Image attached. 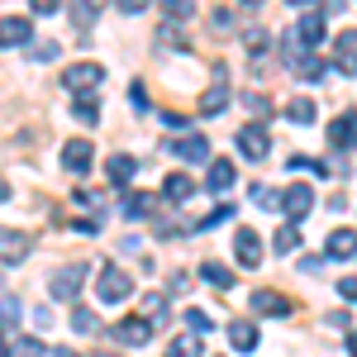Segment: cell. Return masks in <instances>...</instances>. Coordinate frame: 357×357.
Here are the masks:
<instances>
[{"label": "cell", "mask_w": 357, "mask_h": 357, "mask_svg": "<svg viewBox=\"0 0 357 357\" xmlns=\"http://www.w3.org/2000/svg\"><path fill=\"white\" fill-rule=\"evenodd\" d=\"M324 252H329V257H353L357 252V234L353 229H333L329 243H324Z\"/></svg>", "instance_id": "44dd1931"}, {"label": "cell", "mask_w": 357, "mask_h": 357, "mask_svg": "<svg viewBox=\"0 0 357 357\" xmlns=\"http://www.w3.org/2000/svg\"><path fill=\"white\" fill-rule=\"evenodd\" d=\"M167 153L172 158H181V162H191V167H210V138L205 134H181V138H167Z\"/></svg>", "instance_id": "3957f363"}, {"label": "cell", "mask_w": 357, "mask_h": 357, "mask_svg": "<svg viewBox=\"0 0 357 357\" xmlns=\"http://www.w3.org/2000/svg\"><path fill=\"white\" fill-rule=\"evenodd\" d=\"M324 10H329V15H338V10H343V0H324Z\"/></svg>", "instance_id": "bcb514c9"}, {"label": "cell", "mask_w": 357, "mask_h": 357, "mask_svg": "<svg viewBox=\"0 0 357 357\" xmlns=\"http://www.w3.org/2000/svg\"><path fill=\"white\" fill-rule=\"evenodd\" d=\"M229 348H238V353H252V348H257V324H248V319H234V324H229Z\"/></svg>", "instance_id": "d6986e66"}, {"label": "cell", "mask_w": 357, "mask_h": 357, "mask_svg": "<svg viewBox=\"0 0 357 357\" xmlns=\"http://www.w3.org/2000/svg\"><path fill=\"white\" fill-rule=\"evenodd\" d=\"M267 148H272L267 124H243V129H238V153H243L248 162H262V158H267Z\"/></svg>", "instance_id": "ba28073f"}, {"label": "cell", "mask_w": 357, "mask_h": 357, "mask_svg": "<svg viewBox=\"0 0 357 357\" xmlns=\"http://www.w3.org/2000/svg\"><path fill=\"white\" fill-rule=\"evenodd\" d=\"M114 5H119L124 15H143V10H148V0H114Z\"/></svg>", "instance_id": "b9f144b4"}, {"label": "cell", "mask_w": 357, "mask_h": 357, "mask_svg": "<svg viewBox=\"0 0 357 357\" xmlns=\"http://www.w3.org/2000/svg\"><path fill=\"white\" fill-rule=\"evenodd\" d=\"M252 310L281 319V314H291V301H286V296H276V291H252Z\"/></svg>", "instance_id": "ac0fdd59"}, {"label": "cell", "mask_w": 357, "mask_h": 357, "mask_svg": "<svg viewBox=\"0 0 357 357\" xmlns=\"http://www.w3.org/2000/svg\"><path fill=\"white\" fill-rule=\"evenodd\" d=\"M158 38H162L167 48H191V38L181 33V24H172V20H167V24H162V33H158Z\"/></svg>", "instance_id": "836d02e7"}, {"label": "cell", "mask_w": 357, "mask_h": 357, "mask_svg": "<svg viewBox=\"0 0 357 357\" xmlns=\"http://www.w3.org/2000/svg\"><path fill=\"white\" fill-rule=\"evenodd\" d=\"M291 5H310V0H291Z\"/></svg>", "instance_id": "816d5d0a"}, {"label": "cell", "mask_w": 357, "mask_h": 357, "mask_svg": "<svg viewBox=\"0 0 357 357\" xmlns=\"http://www.w3.org/2000/svg\"><path fill=\"white\" fill-rule=\"evenodd\" d=\"M100 357H114V353H100Z\"/></svg>", "instance_id": "db71d44e"}, {"label": "cell", "mask_w": 357, "mask_h": 357, "mask_svg": "<svg viewBox=\"0 0 357 357\" xmlns=\"http://www.w3.org/2000/svg\"><path fill=\"white\" fill-rule=\"evenodd\" d=\"M15 319H20V301H15V296H0V324L10 329Z\"/></svg>", "instance_id": "e575fe53"}, {"label": "cell", "mask_w": 357, "mask_h": 357, "mask_svg": "<svg viewBox=\"0 0 357 357\" xmlns=\"http://www.w3.org/2000/svg\"><path fill=\"white\" fill-rule=\"evenodd\" d=\"M243 43H248V48H252V53H257V57H262V48H272V33H267V29H262V24H252V29H248V33H243Z\"/></svg>", "instance_id": "d6a6232c"}, {"label": "cell", "mask_w": 357, "mask_h": 357, "mask_svg": "<svg viewBox=\"0 0 357 357\" xmlns=\"http://www.w3.org/2000/svg\"><path fill=\"white\" fill-rule=\"evenodd\" d=\"M234 181H238V167L229 162V158H210V176H205V186H210L215 195H224Z\"/></svg>", "instance_id": "5bb4252c"}, {"label": "cell", "mask_w": 357, "mask_h": 357, "mask_svg": "<svg viewBox=\"0 0 357 357\" xmlns=\"http://www.w3.org/2000/svg\"><path fill=\"white\" fill-rule=\"evenodd\" d=\"M200 276H205L210 286H220V291H229V286H234V272H229V267H220V262H205V267H200Z\"/></svg>", "instance_id": "f1b7e54d"}, {"label": "cell", "mask_w": 357, "mask_h": 357, "mask_svg": "<svg viewBox=\"0 0 357 357\" xmlns=\"http://www.w3.org/2000/svg\"><path fill=\"white\" fill-rule=\"evenodd\" d=\"M162 195L172 200V205H186V200L195 195V181L186 176V172H172V176L162 181Z\"/></svg>", "instance_id": "e0dca14e"}, {"label": "cell", "mask_w": 357, "mask_h": 357, "mask_svg": "<svg viewBox=\"0 0 357 357\" xmlns=\"http://www.w3.org/2000/svg\"><path fill=\"white\" fill-rule=\"evenodd\" d=\"M243 5H257V0H243Z\"/></svg>", "instance_id": "f5cc1de1"}, {"label": "cell", "mask_w": 357, "mask_h": 357, "mask_svg": "<svg viewBox=\"0 0 357 357\" xmlns=\"http://www.w3.org/2000/svg\"><path fill=\"white\" fill-rule=\"evenodd\" d=\"M143 314H148V324H167V314H172L167 310V296H158V291L143 296Z\"/></svg>", "instance_id": "484cf974"}, {"label": "cell", "mask_w": 357, "mask_h": 357, "mask_svg": "<svg viewBox=\"0 0 357 357\" xmlns=\"http://www.w3.org/2000/svg\"><path fill=\"white\" fill-rule=\"evenodd\" d=\"M210 20H215V29H234V15H229V10H215Z\"/></svg>", "instance_id": "f6af8a7d"}, {"label": "cell", "mask_w": 357, "mask_h": 357, "mask_svg": "<svg viewBox=\"0 0 357 357\" xmlns=\"http://www.w3.org/2000/svg\"><path fill=\"white\" fill-rule=\"evenodd\" d=\"M86 276H91L86 262H67V267H57L53 281H48L53 301H77V296H82V286H86Z\"/></svg>", "instance_id": "7a4b0ae2"}, {"label": "cell", "mask_w": 357, "mask_h": 357, "mask_svg": "<svg viewBox=\"0 0 357 357\" xmlns=\"http://www.w3.org/2000/svg\"><path fill=\"white\" fill-rule=\"evenodd\" d=\"M110 338L119 343V348H143V343L153 338V324L138 319V314H129V319H119V324L110 329Z\"/></svg>", "instance_id": "52a82bcc"}, {"label": "cell", "mask_w": 357, "mask_h": 357, "mask_svg": "<svg viewBox=\"0 0 357 357\" xmlns=\"http://www.w3.org/2000/svg\"><path fill=\"white\" fill-rule=\"evenodd\" d=\"M96 296H100V305H124L134 296V276L124 272V267H114V262H105L96 272Z\"/></svg>", "instance_id": "6da1fadb"}, {"label": "cell", "mask_w": 357, "mask_h": 357, "mask_svg": "<svg viewBox=\"0 0 357 357\" xmlns=\"http://www.w3.org/2000/svg\"><path fill=\"white\" fill-rule=\"evenodd\" d=\"M167 357H200V333H176Z\"/></svg>", "instance_id": "d4e9b609"}, {"label": "cell", "mask_w": 357, "mask_h": 357, "mask_svg": "<svg viewBox=\"0 0 357 357\" xmlns=\"http://www.w3.org/2000/svg\"><path fill=\"white\" fill-rule=\"evenodd\" d=\"M29 252H33V238H29L24 229H5V224H0V262L20 267Z\"/></svg>", "instance_id": "5b68a950"}, {"label": "cell", "mask_w": 357, "mask_h": 357, "mask_svg": "<svg viewBox=\"0 0 357 357\" xmlns=\"http://www.w3.org/2000/svg\"><path fill=\"white\" fill-rule=\"evenodd\" d=\"M62 82H67V91H77V96H91L96 86L105 82V67L100 62H77V67H67Z\"/></svg>", "instance_id": "8992f818"}, {"label": "cell", "mask_w": 357, "mask_h": 357, "mask_svg": "<svg viewBox=\"0 0 357 357\" xmlns=\"http://www.w3.org/2000/svg\"><path fill=\"white\" fill-rule=\"evenodd\" d=\"M243 105H248V110H252V114H267V100H262L257 91H248V96H243Z\"/></svg>", "instance_id": "60d3db41"}, {"label": "cell", "mask_w": 357, "mask_h": 357, "mask_svg": "<svg viewBox=\"0 0 357 357\" xmlns=\"http://www.w3.org/2000/svg\"><path fill=\"white\" fill-rule=\"evenodd\" d=\"M319 38H324V20H319L314 10H305L301 24L291 29V53H301V48H314Z\"/></svg>", "instance_id": "30bf717a"}, {"label": "cell", "mask_w": 357, "mask_h": 357, "mask_svg": "<svg viewBox=\"0 0 357 357\" xmlns=\"http://www.w3.org/2000/svg\"><path fill=\"white\" fill-rule=\"evenodd\" d=\"M333 67L343 77H357V29H343L338 43H333Z\"/></svg>", "instance_id": "7c38bea8"}, {"label": "cell", "mask_w": 357, "mask_h": 357, "mask_svg": "<svg viewBox=\"0 0 357 357\" xmlns=\"http://www.w3.org/2000/svg\"><path fill=\"white\" fill-rule=\"evenodd\" d=\"M134 172H138V162L129 158V153H114L110 162H105V176H110L114 186H129V176H134Z\"/></svg>", "instance_id": "ffe728a7"}, {"label": "cell", "mask_w": 357, "mask_h": 357, "mask_svg": "<svg viewBox=\"0 0 357 357\" xmlns=\"http://www.w3.org/2000/svg\"><path fill=\"white\" fill-rule=\"evenodd\" d=\"M5 195H10V186H5V181H0V200H5Z\"/></svg>", "instance_id": "f907efd6"}, {"label": "cell", "mask_w": 357, "mask_h": 357, "mask_svg": "<svg viewBox=\"0 0 357 357\" xmlns=\"http://www.w3.org/2000/svg\"><path fill=\"white\" fill-rule=\"evenodd\" d=\"M291 172H314V176H324V162H314V158H291Z\"/></svg>", "instance_id": "74e56055"}, {"label": "cell", "mask_w": 357, "mask_h": 357, "mask_svg": "<svg viewBox=\"0 0 357 357\" xmlns=\"http://www.w3.org/2000/svg\"><path fill=\"white\" fill-rule=\"evenodd\" d=\"M105 5H110V0H72V24L91 29V24H96V15H100Z\"/></svg>", "instance_id": "7402d4cb"}, {"label": "cell", "mask_w": 357, "mask_h": 357, "mask_svg": "<svg viewBox=\"0 0 357 357\" xmlns=\"http://www.w3.org/2000/svg\"><path fill=\"white\" fill-rule=\"evenodd\" d=\"M29 20L24 15H10V20H0V48H20V43H29Z\"/></svg>", "instance_id": "2e32d148"}, {"label": "cell", "mask_w": 357, "mask_h": 357, "mask_svg": "<svg viewBox=\"0 0 357 357\" xmlns=\"http://www.w3.org/2000/svg\"><path fill=\"white\" fill-rule=\"evenodd\" d=\"M224 220H234V210H224V205H220V210H210V215L195 224V229H215V224H224Z\"/></svg>", "instance_id": "8d00e7d4"}, {"label": "cell", "mask_w": 357, "mask_h": 357, "mask_svg": "<svg viewBox=\"0 0 357 357\" xmlns=\"http://www.w3.org/2000/svg\"><path fill=\"white\" fill-rule=\"evenodd\" d=\"M272 248L281 252V257H286V252H296V248H301V229H296V224H286V229H276Z\"/></svg>", "instance_id": "83f0119b"}, {"label": "cell", "mask_w": 357, "mask_h": 357, "mask_svg": "<svg viewBox=\"0 0 357 357\" xmlns=\"http://www.w3.org/2000/svg\"><path fill=\"white\" fill-rule=\"evenodd\" d=\"M167 15H172V24H181V20H191L195 15V0H158Z\"/></svg>", "instance_id": "4dcf8cb0"}, {"label": "cell", "mask_w": 357, "mask_h": 357, "mask_svg": "<svg viewBox=\"0 0 357 357\" xmlns=\"http://www.w3.org/2000/svg\"><path fill=\"white\" fill-rule=\"evenodd\" d=\"M234 257H238V267H262V238H257V229H238L234 234Z\"/></svg>", "instance_id": "8fae6325"}, {"label": "cell", "mask_w": 357, "mask_h": 357, "mask_svg": "<svg viewBox=\"0 0 357 357\" xmlns=\"http://www.w3.org/2000/svg\"><path fill=\"white\" fill-rule=\"evenodd\" d=\"M72 329H82V333H96V329H100V319H96V310H86V305H77V310H72Z\"/></svg>", "instance_id": "1f68e13d"}, {"label": "cell", "mask_w": 357, "mask_h": 357, "mask_svg": "<svg viewBox=\"0 0 357 357\" xmlns=\"http://www.w3.org/2000/svg\"><path fill=\"white\" fill-rule=\"evenodd\" d=\"M329 143L338 148V153H348V148H357V114H338L329 124Z\"/></svg>", "instance_id": "9a60e30c"}, {"label": "cell", "mask_w": 357, "mask_h": 357, "mask_svg": "<svg viewBox=\"0 0 357 357\" xmlns=\"http://www.w3.org/2000/svg\"><path fill=\"white\" fill-rule=\"evenodd\" d=\"M91 162H96V148H91L86 138H72V143L62 148V167H67V172L86 176V172H91Z\"/></svg>", "instance_id": "4fadbf2b"}, {"label": "cell", "mask_w": 357, "mask_h": 357, "mask_svg": "<svg viewBox=\"0 0 357 357\" xmlns=\"http://www.w3.org/2000/svg\"><path fill=\"white\" fill-rule=\"evenodd\" d=\"M291 72H296L301 82H319V77H324V62L310 57V53H291Z\"/></svg>", "instance_id": "603a6c76"}, {"label": "cell", "mask_w": 357, "mask_h": 357, "mask_svg": "<svg viewBox=\"0 0 357 357\" xmlns=\"http://www.w3.org/2000/svg\"><path fill=\"white\" fill-rule=\"evenodd\" d=\"M0 357H10V343H5V338H0Z\"/></svg>", "instance_id": "681fc988"}, {"label": "cell", "mask_w": 357, "mask_h": 357, "mask_svg": "<svg viewBox=\"0 0 357 357\" xmlns=\"http://www.w3.org/2000/svg\"><path fill=\"white\" fill-rule=\"evenodd\" d=\"M72 114L82 119L86 129H91V124H100V105H96V96H77V105H72Z\"/></svg>", "instance_id": "4316f807"}, {"label": "cell", "mask_w": 357, "mask_h": 357, "mask_svg": "<svg viewBox=\"0 0 357 357\" xmlns=\"http://www.w3.org/2000/svg\"><path fill=\"white\" fill-rule=\"evenodd\" d=\"M252 200H257L262 210H272V205H281V195H276V191H267V186H257V191H252Z\"/></svg>", "instance_id": "f35d334b"}, {"label": "cell", "mask_w": 357, "mask_h": 357, "mask_svg": "<svg viewBox=\"0 0 357 357\" xmlns=\"http://www.w3.org/2000/svg\"><path fill=\"white\" fill-rule=\"evenodd\" d=\"M348 353H353V357H357V329H353V333H348Z\"/></svg>", "instance_id": "7dc6e473"}, {"label": "cell", "mask_w": 357, "mask_h": 357, "mask_svg": "<svg viewBox=\"0 0 357 357\" xmlns=\"http://www.w3.org/2000/svg\"><path fill=\"white\" fill-rule=\"evenodd\" d=\"M210 333V314H205V310H186V333Z\"/></svg>", "instance_id": "d590c367"}, {"label": "cell", "mask_w": 357, "mask_h": 357, "mask_svg": "<svg viewBox=\"0 0 357 357\" xmlns=\"http://www.w3.org/2000/svg\"><path fill=\"white\" fill-rule=\"evenodd\" d=\"M286 119H291V124H314V119H319V110H314V100H305V96H296V100H286Z\"/></svg>", "instance_id": "cb8c5ba5"}, {"label": "cell", "mask_w": 357, "mask_h": 357, "mask_svg": "<svg viewBox=\"0 0 357 357\" xmlns=\"http://www.w3.org/2000/svg\"><path fill=\"white\" fill-rule=\"evenodd\" d=\"M29 5H33V15H53L62 0H29Z\"/></svg>", "instance_id": "ee69618b"}, {"label": "cell", "mask_w": 357, "mask_h": 357, "mask_svg": "<svg viewBox=\"0 0 357 357\" xmlns=\"http://www.w3.org/2000/svg\"><path fill=\"white\" fill-rule=\"evenodd\" d=\"M224 105H229V72H224V67H215V82H210V91H205L200 100H195V110L210 119V114H220Z\"/></svg>", "instance_id": "9c48e42d"}, {"label": "cell", "mask_w": 357, "mask_h": 357, "mask_svg": "<svg viewBox=\"0 0 357 357\" xmlns=\"http://www.w3.org/2000/svg\"><path fill=\"white\" fill-rule=\"evenodd\" d=\"M48 357H77V353H72V348H53Z\"/></svg>", "instance_id": "c3c4849f"}, {"label": "cell", "mask_w": 357, "mask_h": 357, "mask_svg": "<svg viewBox=\"0 0 357 357\" xmlns=\"http://www.w3.org/2000/svg\"><path fill=\"white\" fill-rule=\"evenodd\" d=\"M33 57H38V62H53V57H57V43H38V48H33Z\"/></svg>", "instance_id": "7bdbcfd3"}, {"label": "cell", "mask_w": 357, "mask_h": 357, "mask_svg": "<svg viewBox=\"0 0 357 357\" xmlns=\"http://www.w3.org/2000/svg\"><path fill=\"white\" fill-rule=\"evenodd\" d=\"M338 296L357 305V276H343V281H338Z\"/></svg>", "instance_id": "ab89813d"}, {"label": "cell", "mask_w": 357, "mask_h": 357, "mask_svg": "<svg viewBox=\"0 0 357 357\" xmlns=\"http://www.w3.org/2000/svg\"><path fill=\"white\" fill-rule=\"evenodd\" d=\"M124 215H129V220L153 215V195H124Z\"/></svg>", "instance_id": "f546056e"}, {"label": "cell", "mask_w": 357, "mask_h": 357, "mask_svg": "<svg viewBox=\"0 0 357 357\" xmlns=\"http://www.w3.org/2000/svg\"><path fill=\"white\" fill-rule=\"evenodd\" d=\"M310 210H314V191H310L305 181H296V186H286V191H281V215H286L291 224H301Z\"/></svg>", "instance_id": "277c9868"}]
</instances>
